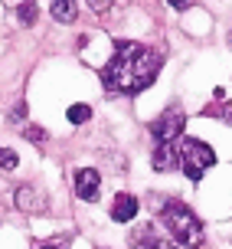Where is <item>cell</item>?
<instances>
[{"label": "cell", "instance_id": "obj_16", "mask_svg": "<svg viewBox=\"0 0 232 249\" xmlns=\"http://www.w3.org/2000/svg\"><path fill=\"white\" fill-rule=\"evenodd\" d=\"M39 249H69V243L66 239H52V243H43Z\"/></svg>", "mask_w": 232, "mask_h": 249}, {"label": "cell", "instance_id": "obj_12", "mask_svg": "<svg viewBox=\"0 0 232 249\" xmlns=\"http://www.w3.org/2000/svg\"><path fill=\"white\" fill-rule=\"evenodd\" d=\"M17 164H20L17 151H10V148H0V171H13Z\"/></svg>", "mask_w": 232, "mask_h": 249}, {"label": "cell", "instance_id": "obj_9", "mask_svg": "<svg viewBox=\"0 0 232 249\" xmlns=\"http://www.w3.org/2000/svg\"><path fill=\"white\" fill-rule=\"evenodd\" d=\"M134 216H137V197L118 194L115 203H111V220H115V223H131Z\"/></svg>", "mask_w": 232, "mask_h": 249}, {"label": "cell", "instance_id": "obj_17", "mask_svg": "<svg viewBox=\"0 0 232 249\" xmlns=\"http://www.w3.org/2000/svg\"><path fill=\"white\" fill-rule=\"evenodd\" d=\"M88 3H95V10H98V13L108 10V0H88Z\"/></svg>", "mask_w": 232, "mask_h": 249}, {"label": "cell", "instance_id": "obj_2", "mask_svg": "<svg viewBox=\"0 0 232 249\" xmlns=\"http://www.w3.org/2000/svg\"><path fill=\"white\" fill-rule=\"evenodd\" d=\"M160 226L167 230V239H170L173 249H196L203 243V223L186 203L180 200H167L160 207Z\"/></svg>", "mask_w": 232, "mask_h": 249}, {"label": "cell", "instance_id": "obj_19", "mask_svg": "<svg viewBox=\"0 0 232 249\" xmlns=\"http://www.w3.org/2000/svg\"><path fill=\"white\" fill-rule=\"evenodd\" d=\"M229 46H232V33H229Z\"/></svg>", "mask_w": 232, "mask_h": 249}, {"label": "cell", "instance_id": "obj_8", "mask_svg": "<svg viewBox=\"0 0 232 249\" xmlns=\"http://www.w3.org/2000/svg\"><path fill=\"white\" fill-rule=\"evenodd\" d=\"M150 161H154V171H157V174H170V171L180 167V154H177L173 144H157Z\"/></svg>", "mask_w": 232, "mask_h": 249}, {"label": "cell", "instance_id": "obj_5", "mask_svg": "<svg viewBox=\"0 0 232 249\" xmlns=\"http://www.w3.org/2000/svg\"><path fill=\"white\" fill-rule=\"evenodd\" d=\"M75 194H79V200H85V203H95L101 197V174H98L95 167L75 171Z\"/></svg>", "mask_w": 232, "mask_h": 249}, {"label": "cell", "instance_id": "obj_7", "mask_svg": "<svg viewBox=\"0 0 232 249\" xmlns=\"http://www.w3.org/2000/svg\"><path fill=\"white\" fill-rule=\"evenodd\" d=\"M17 207H20L23 213H39V210H46L49 203H46V197L39 194L36 187L20 184V187H17Z\"/></svg>", "mask_w": 232, "mask_h": 249}, {"label": "cell", "instance_id": "obj_11", "mask_svg": "<svg viewBox=\"0 0 232 249\" xmlns=\"http://www.w3.org/2000/svg\"><path fill=\"white\" fill-rule=\"evenodd\" d=\"M88 118H92V108L82 105V102H75L72 108H69V122H72V124H85Z\"/></svg>", "mask_w": 232, "mask_h": 249}, {"label": "cell", "instance_id": "obj_14", "mask_svg": "<svg viewBox=\"0 0 232 249\" xmlns=\"http://www.w3.org/2000/svg\"><path fill=\"white\" fill-rule=\"evenodd\" d=\"M26 141H46V131H43V128H36V124H30V128H26Z\"/></svg>", "mask_w": 232, "mask_h": 249}, {"label": "cell", "instance_id": "obj_15", "mask_svg": "<svg viewBox=\"0 0 232 249\" xmlns=\"http://www.w3.org/2000/svg\"><path fill=\"white\" fill-rule=\"evenodd\" d=\"M167 3H170L173 10H180V13H183V10H190V7H193V0H167Z\"/></svg>", "mask_w": 232, "mask_h": 249}, {"label": "cell", "instance_id": "obj_6", "mask_svg": "<svg viewBox=\"0 0 232 249\" xmlns=\"http://www.w3.org/2000/svg\"><path fill=\"white\" fill-rule=\"evenodd\" d=\"M131 249H173L170 239L164 236V233H157V226H134L131 230Z\"/></svg>", "mask_w": 232, "mask_h": 249}, {"label": "cell", "instance_id": "obj_18", "mask_svg": "<svg viewBox=\"0 0 232 249\" xmlns=\"http://www.w3.org/2000/svg\"><path fill=\"white\" fill-rule=\"evenodd\" d=\"M219 118H226V122L232 124V105H226V108H222V112H219Z\"/></svg>", "mask_w": 232, "mask_h": 249}, {"label": "cell", "instance_id": "obj_13", "mask_svg": "<svg viewBox=\"0 0 232 249\" xmlns=\"http://www.w3.org/2000/svg\"><path fill=\"white\" fill-rule=\"evenodd\" d=\"M33 17H36V3H33V0H23V3H20V23H33Z\"/></svg>", "mask_w": 232, "mask_h": 249}, {"label": "cell", "instance_id": "obj_10", "mask_svg": "<svg viewBox=\"0 0 232 249\" xmlns=\"http://www.w3.org/2000/svg\"><path fill=\"white\" fill-rule=\"evenodd\" d=\"M49 13H52L56 23H75L79 3H75V0H49Z\"/></svg>", "mask_w": 232, "mask_h": 249}, {"label": "cell", "instance_id": "obj_1", "mask_svg": "<svg viewBox=\"0 0 232 249\" xmlns=\"http://www.w3.org/2000/svg\"><path fill=\"white\" fill-rule=\"evenodd\" d=\"M160 66V53L144 43H115V56L101 69V86L118 95H137L157 79Z\"/></svg>", "mask_w": 232, "mask_h": 249}, {"label": "cell", "instance_id": "obj_3", "mask_svg": "<svg viewBox=\"0 0 232 249\" xmlns=\"http://www.w3.org/2000/svg\"><path fill=\"white\" fill-rule=\"evenodd\" d=\"M213 164H216V151L209 148L206 141H199V138H183L180 141V167L193 184L203 180V174Z\"/></svg>", "mask_w": 232, "mask_h": 249}, {"label": "cell", "instance_id": "obj_4", "mask_svg": "<svg viewBox=\"0 0 232 249\" xmlns=\"http://www.w3.org/2000/svg\"><path fill=\"white\" fill-rule=\"evenodd\" d=\"M183 124H186V115L173 108V112H164L157 122H150V135L157 138V144H173L183 131Z\"/></svg>", "mask_w": 232, "mask_h": 249}]
</instances>
